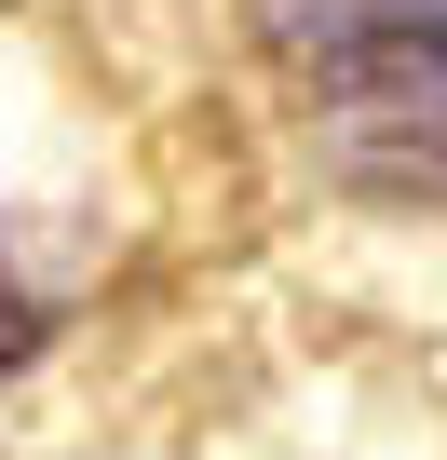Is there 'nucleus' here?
Instances as JSON below:
<instances>
[{
	"instance_id": "1",
	"label": "nucleus",
	"mask_w": 447,
	"mask_h": 460,
	"mask_svg": "<svg viewBox=\"0 0 447 460\" xmlns=\"http://www.w3.org/2000/svg\"><path fill=\"white\" fill-rule=\"evenodd\" d=\"M258 41L366 190L447 217V0H258Z\"/></svg>"
},
{
	"instance_id": "2",
	"label": "nucleus",
	"mask_w": 447,
	"mask_h": 460,
	"mask_svg": "<svg viewBox=\"0 0 447 460\" xmlns=\"http://www.w3.org/2000/svg\"><path fill=\"white\" fill-rule=\"evenodd\" d=\"M28 352V285H14V258H0V366Z\"/></svg>"
}]
</instances>
